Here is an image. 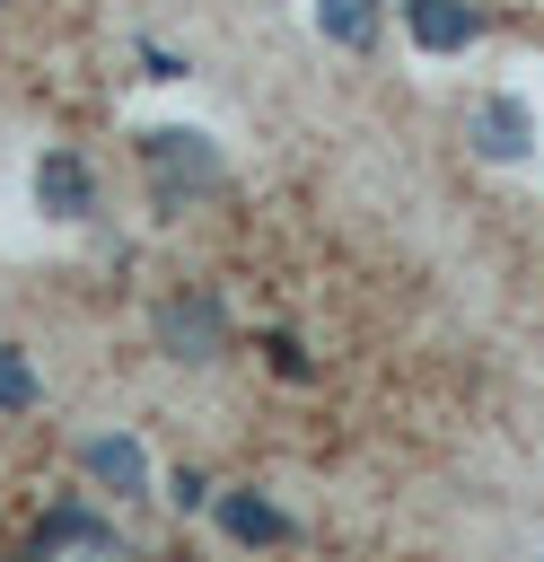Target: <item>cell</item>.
I'll use <instances>...</instances> for the list:
<instances>
[{
  "mask_svg": "<svg viewBox=\"0 0 544 562\" xmlns=\"http://www.w3.org/2000/svg\"><path fill=\"white\" fill-rule=\"evenodd\" d=\"M140 167H149V193H158V211L211 202V193L228 184V158L211 149V132H184V123H158V132H140Z\"/></svg>",
  "mask_w": 544,
  "mask_h": 562,
  "instance_id": "6da1fadb",
  "label": "cell"
},
{
  "mask_svg": "<svg viewBox=\"0 0 544 562\" xmlns=\"http://www.w3.org/2000/svg\"><path fill=\"white\" fill-rule=\"evenodd\" d=\"M158 342H167L175 360H219V351H228V316H219V299H202V290L167 299V307H158Z\"/></svg>",
  "mask_w": 544,
  "mask_h": 562,
  "instance_id": "7a4b0ae2",
  "label": "cell"
},
{
  "mask_svg": "<svg viewBox=\"0 0 544 562\" xmlns=\"http://www.w3.org/2000/svg\"><path fill=\"white\" fill-rule=\"evenodd\" d=\"M35 211L44 220H97V176L79 149H44L35 158Z\"/></svg>",
  "mask_w": 544,
  "mask_h": 562,
  "instance_id": "3957f363",
  "label": "cell"
},
{
  "mask_svg": "<svg viewBox=\"0 0 544 562\" xmlns=\"http://www.w3.org/2000/svg\"><path fill=\"white\" fill-rule=\"evenodd\" d=\"M35 562H140L114 527H97L88 509H61V518H44V536H35Z\"/></svg>",
  "mask_w": 544,
  "mask_h": 562,
  "instance_id": "277c9868",
  "label": "cell"
},
{
  "mask_svg": "<svg viewBox=\"0 0 544 562\" xmlns=\"http://www.w3.org/2000/svg\"><path fill=\"white\" fill-rule=\"evenodd\" d=\"M465 140H474L483 158H526V149H535V105H526V97H483V105L465 114Z\"/></svg>",
  "mask_w": 544,
  "mask_h": 562,
  "instance_id": "5b68a950",
  "label": "cell"
},
{
  "mask_svg": "<svg viewBox=\"0 0 544 562\" xmlns=\"http://www.w3.org/2000/svg\"><path fill=\"white\" fill-rule=\"evenodd\" d=\"M404 26H412L421 53H465V44L483 35V18H474L465 0H404Z\"/></svg>",
  "mask_w": 544,
  "mask_h": 562,
  "instance_id": "8992f818",
  "label": "cell"
},
{
  "mask_svg": "<svg viewBox=\"0 0 544 562\" xmlns=\"http://www.w3.org/2000/svg\"><path fill=\"white\" fill-rule=\"evenodd\" d=\"M88 474L114 492V501H132V492H149V457H140V439H88Z\"/></svg>",
  "mask_w": 544,
  "mask_h": 562,
  "instance_id": "52a82bcc",
  "label": "cell"
},
{
  "mask_svg": "<svg viewBox=\"0 0 544 562\" xmlns=\"http://www.w3.org/2000/svg\"><path fill=\"white\" fill-rule=\"evenodd\" d=\"M219 527L237 536V544H290V518L246 483V492H219Z\"/></svg>",
  "mask_w": 544,
  "mask_h": 562,
  "instance_id": "ba28073f",
  "label": "cell"
},
{
  "mask_svg": "<svg viewBox=\"0 0 544 562\" xmlns=\"http://www.w3.org/2000/svg\"><path fill=\"white\" fill-rule=\"evenodd\" d=\"M377 18H386L377 0H316V35L342 44V53H369L377 44Z\"/></svg>",
  "mask_w": 544,
  "mask_h": 562,
  "instance_id": "9c48e42d",
  "label": "cell"
},
{
  "mask_svg": "<svg viewBox=\"0 0 544 562\" xmlns=\"http://www.w3.org/2000/svg\"><path fill=\"white\" fill-rule=\"evenodd\" d=\"M26 404H35V369L18 342H0V413H26Z\"/></svg>",
  "mask_w": 544,
  "mask_h": 562,
  "instance_id": "30bf717a",
  "label": "cell"
}]
</instances>
